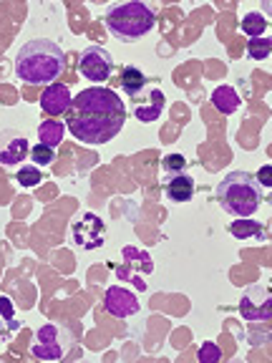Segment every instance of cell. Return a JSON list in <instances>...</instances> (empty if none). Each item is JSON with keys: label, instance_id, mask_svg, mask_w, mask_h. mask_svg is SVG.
Listing matches in <instances>:
<instances>
[{"label": "cell", "instance_id": "5bb4252c", "mask_svg": "<svg viewBox=\"0 0 272 363\" xmlns=\"http://www.w3.org/2000/svg\"><path fill=\"white\" fill-rule=\"evenodd\" d=\"M239 104H242V99H239V94L232 89V86L225 84V86H217V89L212 91V106H215L220 113H225V116L237 111Z\"/></svg>", "mask_w": 272, "mask_h": 363}, {"label": "cell", "instance_id": "cb8c5ba5", "mask_svg": "<svg viewBox=\"0 0 272 363\" xmlns=\"http://www.w3.org/2000/svg\"><path fill=\"white\" fill-rule=\"evenodd\" d=\"M199 361L202 363H217L222 358V351L217 348V343H212V340H207V343H202V348H199Z\"/></svg>", "mask_w": 272, "mask_h": 363}, {"label": "cell", "instance_id": "5b68a950", "mask_svg": "<svg viewBox=\"0 0 272 363\" xmlns=\"http://www.w3.org/2000/svg\"><path fill=\"white\" fill-rule=\"evenodd\" d=\"M76 348L74 333L61 323H43L33 335L30 353L40 361H66Z\"/></svg>", "mask_w": 272, "mask_h": 363}, {"label": "cell", "instance_id": "9a60e30c", "mask_svg": "<svg viewBox=\"0 0 272 363\" xmlns=\"http://www.w3.org/2000/svg\"><path fill=\"white\" fill-rule=\"evenodd\" d=\"M18 328H21V323H18L16 308H13L11 298L0 295V343H6Z\"/></svg>", "mask_w": 272, "mask_h": 363}, {"label": "cell", "instance_id": "ac0fdd59", "mask_svg": "<svg viewBox=\"0 0 272 363\" xmlns=\"http://www.w3.org/2000/svg\"><path fill=\"white\" fill-rule=\"evenodd\" d=\"M230 233H232L237 240H249V238L262 240L265 238L260 222H252L249 217H239L237 222H232V225H230Z\"/></svg>", "mask_w": 272, "mask_h": 363}, {"label": "cell", "instance_id": "d4e9b609", "mask_svg": "<svg viewBox=\"0 0 272 363\" xmlns=\"http://www.w3.org/2000/svg\"><path fill=\"white\" fill-rule=\"evenodd\" d=\"M255 179H260L257 184H265V189H270V167H262V172L255 177Z\"/></svg>", "mask_w": 272, "mask_h": 363}, {"label": "cell", "instance_id": "e0dca14e", "mask_svg": "<svg viewBox=\"0 0 272 363\" xmlns=\"http://www.w3.org/2000/svg\"><path fill=\"white\" fill-rule=\"evenodd\" d=\"M63 136H66V124H63V121H53V119L40 121V126H38V139H40V144L56 149L58 144L63 142Z\"/></svg>", "mask_w": 272, "mask_h": 363}, {"label": "cell", "instance_id": "6da1fadb", "mask_svg": "<svg viewBox=\"0 0 272 363\" xmlns=\"http://www.w3.org/2000/svg\"><path fill=\"white\" fill-rule=\"evenodd\" d=\"M126 124V106L116 91L106 86L84 89L71 99L66 111V129L84 144H106Z\"/></svg>", "mask_w": 272, "mask_h": 363}, {"label": "cell", "instance_id": "7c38bea8", "mask_svg": "<svg viewBox=\"0 0 272 363\" xmlns=\"http://www.w3.org/2000/svg\"><path fill=\"white\" fill-rule=\"evenodd\" d=\"M68 104H71V91H68L66 84L45 86V91L40 94V108H43L48 116H61V113H66Z\"/></svg>", "mask_w": 272, "mask_h": 363}, {"label": "cell", "instance_id": "4fadbf2b", "mask_svg": "<svg viewBox=\"0 0 272 363\" xmlns=\"http://www.w3.org/2000/svg\"><path fill=\"white\" fill-rule=\"evenodd\" d=\"M164 104H166V99H164V94H162V89L152 86V89H147V99H144V101H136L134 116L139 121H144V124H152V121H157L159 116H162Z\"/></svg>", "mask_w": 272, "mask_h": 363}, {"label": "cell", "instance_id": "2e32d148", "mask_svg": "<svg viewBox=\"0 0 272 363\" xmlns=\"http://www.w3.org/2000/svg\"><path fill=\"white\" fill-rule=\"evenodd\" d=\"M121 89H124L126 96H139L144 89H147V76H144L142 68L136 66H124L121 68Z\"/></svg>", "mask_w": 272, "mask_h": 363}, {"label": "cell", "instance_id": "44dd1931", "mask_svg": "<svg viewBox=\"0 0 272 363\" xmlns=\"http://www.w3.org/2000/svg\"><path fill=\"white\" fill-rule=\"evenodd\" d=\"M18 184H21V187H35V184H40V179H43V177H40V169L35 164H23L21 167V172H18Z\"/></svg>", "mask_w": 272, "mask_h": 363}, {"label": "cell", "instance_id": "3957f363", "mask_svg": "<svg viewBox=\"0 0 272 363\" xmlns=\"http://www.w3.org/2000/svg\"><path fill=\"white\" fill-rule=\"evenodd\" d=\"M103 23H106L108 33L113 38L131 43V40H139L142 35H147L157 26V13L149 3H142V0L113 3L103 13Z\"/></svg>", "mask_w": 272, "mask_h": 363}, {"label": "cell", "instance_id": "7402d4cb", "mask_svg": "<svg viewBox=\"0 0 272 363\" xmlns=\"http://www.w3.org/2000/svg\"><path fill=\"white\" fill-rule=\"evenodd\" d=\"M30 159H33V164L35 167H48L53 164V159H56V154H53L51 147H45V144H35V147H30Z\"/></svg>", "mask_w": 272, "mask_h": 363}, {"label": "cell", "instance_id": "ba28073f", "mask_svg": "<svg viewBox=\"0 0 272 363\" xmlns=\"http://www.w3.org/2000/svg\"><path fill=\"white\" fill-rule=\"evenodd\" d=\"M71 240L81 250H98L103 245V240H106V225L94 212H84L71 225Z\"/></svg>", "mask_w": 272, "mask_h": 363}, {"label": "cell", "instance_id": "277c9868", "mask_svg": "<svg viewBox=\"0 0 272 363\" xmlns=\"http://www.w3.org/2000/svg\"><path fill=\"white\" fill-rule=\"evenodd\" d=\"M217 199H220L222 210L232 217H252L260 210L262 189L257 184L255 174L249 172H230L225 179L217 184Z\"/></svg>", "mask_w": 272, "mask_h": 363}, {"label": "cell", "instance_id": "603a6c76", "mask_svg": "<svg viewBox=\"0 0 272 363\" xmlns=\"http://www.w3.org/2000/svg\"><path fill=\"white\" fill-rule=\"evenodd\" d=\"M162 167H164V174H179V172L187 169V159L181 154H166Z\"/></svg>", "mask_w": 272, "mask_h": 363}, {"label": "cell", "instance_id": "8fae6325", "mask_svg": "<svg viewBox=\"0 0 272 363\" xmlns=\"http://www.w3.org/2000/svg\"><path fill=\"white\" fill-rule=\"evenodd\" d=\"M162 187H164V194L169 202L181 204V202H189V199L194 197L197 184H194V179L187 174V172H179V174H166Z\"/></svg>", "mask_w": 272, "mask_h": 363}, {"label": "cell", "instance_id": "9c48e42d", "mask_svg": "<svg viewBox=\"0 0 272 363\" xmlns=\"http://www.w3.org/2000/svg\"><path fill=\"white\" fill-rule=\"evenodd\" d=\"M30 154L28 139L16 129L0 131V164L3 167H18L21 162H26V157Z\"/></svg>", "mask_w": 272, "mask_h": 363}, {"label": "cell", "instance_id": "ffe728a7", "mask_svg": "<svg viewBox=\"0 0 272 363\" xmlns=\"http://www.w3.org/2000/svg\"><path fill=\"white\" fill-rule=\"evenodd\" d=\"M270 53H272V40L267 38V35L247 40V56L252 58V61H267Z\"/></svg>", "mask_w": 272, "mask_h": 363}, {"label": "cell", "instance_id": "30bf717a", "mask_svg": "<svg viewBox=\"0 0 272 363\" xmlns=\"http://www.w3.org/2000/svg\"><path fill=\"white\" fill-rule=\"evenodd\" d=\"M103 308H106V313L113 318H131L142 311L136 295L131 293V290L121 288V285H111V288L106 290V295H103Z\"/></svg>", "mask_w": 272, "mask_h": 363}, {"label": "cell", "instance_id": "52a82bcc", "mask_svg": "<svg viewBox=\"0 0 272 363\" xmlns=\"http://www.w3.org/2000/svg\"><path fill=\"white\" fill-rule=\"evenodd\" d=\"M79 71L86 81H94V84H103L108 81L113 71V58L106 48L101 45H89L84 48L79 56Z\"/></svg>", "mask_w": 272, "mask_h": 363}, {"label": "cell", "instance_id": "7a4b0ae2", "mask_svg": "<svg viewBox=\"0 0 272 363\" xmlns=\"http://www.w3.org/2000/svg\"><path fill=\"white\" fill-rule=\"evenodd\" d=\"M16 76L30 86H51L66 71V53L56 40L33 38L16 56Z\"/></svg>", "mask_w": 272, "mask_h": 363}, {"label": "cell", "instance_id": "8992f818", "mask_svg": "<svg viewBox=\"0 0 272 363\" xmlns=\"http://www.w3.org/2000/svg\"><path fill=\"white\" fill-rule=\"evenodd\" d=\"M239 315L252 325H267L272 318V295L270 288L262 283L249 285L239 298Z\"/></svg>", "mask_w": 272, "mask_h": 363}, {"label": "cell", "instance_id": "d6986e66", "mask_svg": "<svg viewBox=\"0 0 272 363\" xmlns=\"http://www.w3.org/2000/svg\"><path fill=\"white\" fill-rule=\"evenodd\" d=\"M267 26H270V21L257 11L247 13V16L242 18V33H247L249 38H262V33L267 30Z\"/></svg>", "mask_w": 272, "mask_h": 363}]
</instances>
